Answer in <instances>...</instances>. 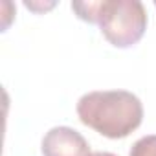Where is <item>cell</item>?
<instances>
[{
  "label": "cell",
  "instance_id": "cell-1",
  "mask_svg": "<svg viewBox=\"0 0 156 156\" xmlns=\"http://www.w3.org/2000/svg\"><path fill=\"white\" fill-rule=\"evenodd\" d=\"M77 116L83 125L96 132L119 140L141 125L143 105L127 90H96L81 96L77 101Z\"/></svg>",
  "mask_w": 156,
  "mask_h": 156
},
{
  "label": "cell",
  "instance_id": "cell-2",
  "mask_svg": "<svg viewBox=\"0 0 156 156\" xmlns=\"http://www.w3.org/2000/svg\"><path fill=\"white\" fill-rule=\"evenodd\" d=\"M98 24L112 46L130 48L147 30V11L140 0H101Z\"/></svg>",
  "mask_w": 156,
  "mask_h": 156
},
{
  "label": "cell",
  "instance_id": "cell-3",
  "mask_svg": "<svg viewBox=\"0 0 156 156\" xmlns=\"http://www.w3.org/2000/svg\"><path fill=\"white\" fill-rule=\"evenodd\" d=\"M42 156H88L90 147L81 132L72 127L50 129L41 145Z\"/></svg>",
  "mask_w": 156,
  "mask_h": 156
},
{
  "label": "cell",
  "instance_id": "cell-4",
  "mask_svg": "<svg viewBox=\"0 0 156 156\" xmlns=\"http://www.w3.org/2000/svg\"><path fill=\"white\" fill-rule=\"evenodd\" d=\"M101 2V0H99ZM99 2H73L72 9L77 13L81 20H87L90 24H98V11H99Z\"/></svg>",
  "mask_w": 156,
  "mask_h": 156
},
{
  "label": "cell",
  "instance_id": "cell-5",
  "mask_svg": "<svg viewBox=\"0 0 156 156\" xmlns=\"http://www.w3.org/2000/svg\"><path fill=\"white\" fill-rule=\"evenodd\" d=\"M129 156H156V134L140 138L132 147Z\"/></svg>",
  "mask_w": 156,
  "mask_h": 156
},
{
  "label": "cell",
  "instance_id": "cell-6",
  "mask_svg": "<svg viewBox=\"0 0 156 156\" xmlns=\"http://www.w3.org/2000/svg\"><path fill=\"white\" fill-rule=\"evenodd\" d=\"M88 156H116L114 152H107V151H96V152H90Z\"/></svg>",
  "mask_w": 156,
  "mask_h": 156
},
{
  "label": "cell",
  "instance_id": "cell-7",
  "mask_svg": "<svg viewBox=\"0 0 156 156\" xmlns=\"http://www.w3.org/2000/svg\"><path fill=\"white\" fill-rule=\"evenodd\" d=\"M154 8H156V0H154Z\"/></svg>",
  "mask_w": 156,
  "mask_h": 156
}]
</instances>
